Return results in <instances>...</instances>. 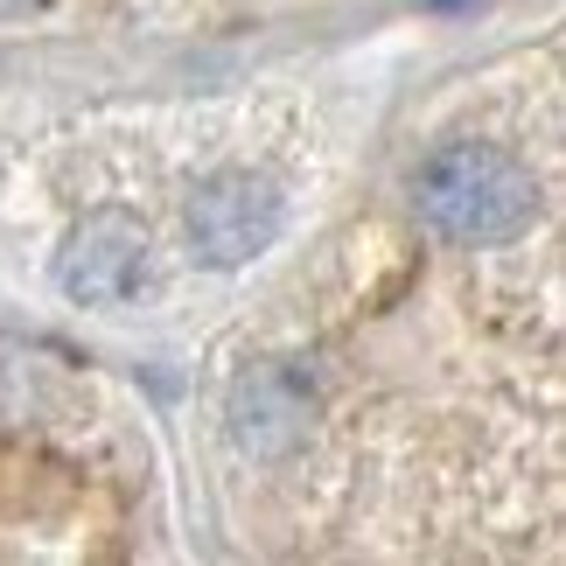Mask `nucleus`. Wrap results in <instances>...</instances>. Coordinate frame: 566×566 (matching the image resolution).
Instances as JSON below:
<instances>
[{
	"mask_svg": "<svg viewBox=\"0 0 566 566\" xmlns=\"http://www.w3.org/2000/svg\"><path fill=\"white\" fill-rule=\"evenodd\" d=\"M412 203L448 245H511L546 217V189L511 147L496 140H448L420 161Z\"/></svg>",
	"mask_w": 566,
	"mask_h": 566,
	"instance_id": "obj_1",
	"label": "nucleus"
},
{
	"mask_svg": "<svg viewBox=\"0 0 566 566\" xmlns=\"http://www.w3.org/2000/svg\"><path fill=\"white\" fill-rule=\"evenodd\" d=\"M14 8H29V0H0V14H14Z\"/></svg>",
	"mask_w": 566,
	"mask_h": 566,
	"instance_id": "obj_5",
	"label": "nucleus"
},
{
	"mask_svg": "<svg viewBox=\"0 0 566 566\" xmlns=\"http://www.w3.org/2000/svg\"><path fill=\"white\" fill-rule=\"evenodd\" d=\"M315 427V385L294 371V364H252L245 378L231 385V433L238 448L252 454H287L294 441H308Z\"/></svg>",
	"mask_w": 566,
	"mask_h": 566,
	"instance_id": "obj_4",
	"label": "nucleus"
},
{
	"mask_svg": "<svg viewBox=\"0 0 566 566\" xmlns=\"http://www.w3.org/2000/svg\"><path fill=\"white\" fill-rule=\"evenodd\" d=\"M287 231V196H280L273 176H252V168H217L189 189V210H182V238H189V259L210 273H231V266H252L259 252L280 245Z\"/></svg>",
	"mask_w": 566,
	"mask_h": 566,
	"instance_id": "obj_2",
	"label": "nucleus"
},
{
	"mask_svg": "<svg viewBox=\"0 0 566 566\" xmlns=\"http://www.w3.org/2000/svg\"><path fill=\"white\" fill-rule=\"evenodd\" d=\"M433 8H462V0H433Z\"/></svg>",
	"mask_w": 566,
	"mask_h": 566,
	"instance_id": "obj_6",
	"label": "nucleus"
},
{
	"mask_svg": "<svg viewBox=\"0 0 566 566\" xmlns=\"http://www.w3.org/2000/svg\"><path fill=\"white\" fill-rule=\"evenodd\" d=\"M56 287L77 308H126V301H140L155 287V238H147V224L119 203L77 217L56 252Z\"/></svg>",
	"mask_w": 566,
	"mask_h": 566,
	"instance_id": "obj_3",
	"label": "nucleus"
}]
</instances>
